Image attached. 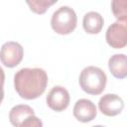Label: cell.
Wrapping results in <instances>:
<instances>
[{"label":"cell","mask_w":127,"mask_h":127,"mask_svg":"<svg viewBox=\"0 0 127 127\" xmlns=\"http://www.w3.org/2000/svg\"><path fill=\"white\" fill-rule=\"evenodd\" d=\"M48 74L43 68H21L14 75V86L17 93L24 99L40 97L46 90Z\"/></svg>","instance_id":"1"},{"label":"cell","mask_w":127,"mask_h":127,"mask_svg":"<svg viewBox=\"0 0 127 127\" xmlns=\"http://www.w3.org/2000/svg\"><path fill=\"white\" fill-rule=\"evenodd\" d=\"M4 98V90H3V85H0V103L2 102Z\"/></svg>","instance_id":"16"},{"label":"cell","mask_w":127,"mask_h":127,"mask_svg":"<svg viewBox=\"0 0 127 127\" xmlns=\"http://www.w3.org/2000/svg\"><path fill=\"white\" fill-rule=\"evenodd\" d=\"M111 9L117 20L127 21V0H112Z\"/></svg>","instance_id":"13"},{"label":"cell","mask_w":127,"mask_h":127,"mask_svg":"<svg viewBox=\"0 0 127 127\" xmlns=\"http://www.w3.org/2000/svg\"><path fill=\"white\" fill-rule=\"evenodd\" d=\"M4 80H5V73H4L3 68L0 66V85L4 84Z\"/></svg>","instance_id":"15"},{"label":"cell","mask_w":127,"mask_h":127,"mask_svg":"<svg viewBox=\"0 0 127 127\" xmlns=\"http://www.w3.org/2000/svg\"><path fill=\"white\" fill-rule=\"evenodd\" d=\"M106 42L114 49H122L127 43V21L117 20L106 31Z\"/></svg>","instance_id":"4"},{"label":"cell","mask_w":127,"mask_h":127,"mask_svg":"<svg viewBox=\"0 0 127 127\" xmlns=\"http://www.w3.org/2000/svg\"><path fill=\"white\" fill-rule=\"evenodd\" d=\"M43 125V123L41 122V120L39 118H37L34 115H30L29 117L26 118V120L22 123V126L21 127H41Z\"/></svg>","instance_id":"14"},{"label":"cell","mask_w":127,"mask_h":127,"mask_svg":"<svg viewBox=\"0 0 127 127\" xmlns=\"http://www.w3.org/2000/svg\"><path fill=\"white\" fill-rule=\"evenodd\" d=\"M99 110L106 116H116L124 108V102L122 98L113 93H107L103 95L98 102Z\"/></svg>","instance_id":"7"},{"label":"cell","mask_w":127,"mask_h":127,"mask_svg":"<svg viewBox=\"0 0 127 127\" xmlns=\"http://www.w3.org/2000/svg\"><path fill=\"white\" fill-rule=\"evenodd\" d=\"M69 100L70 98L68 91L61 85L54 86L47 95L48 106L57 112L64 110L68 106Z\"/></svg>","instance_id":"6"},{"label":"cell","mask_w":127,"mask_h":127,"mask_svg":"<svg viewBox=\"0 0 127 127\" xmlns=\"http://www.w3.org/2000/svg\"><path fill=\"white\" fill-rule=\"evenodd\" d=\"M77 17L73 9L68 6L60 7L52 16L51 26L60 35L70 34L76 27Z\"/></svg>","instance_id":"3"},{"label":"cell","mask_w":127,"mask_h":127,"mask_svg":"<svg viewBox=\"0 0 127 127\" xmlns=\"http://www.w3.org/2000/svg\"><path fill=\"white\" fill-rule=\"evenodd\" d=\"M78 80L83 91L91 95H98L104 90L107 77L101 68L90 65L81 70Z\"/></svg>","instance_id":"2"},{"label":"cell","mask_w":127,"mask_h":127,"mask_svg":"<svg viewBox=\"0 0 127 127\" xmlns=\"http://www.w3.org/2000/svg\"><path fill=\"white\" fill-rule=\"evenodd\" d=\"M24 56L23 47L17 42H7L3 44L0 50V61L7 67H14L18 65Z\"/></svg>","instance_id":"5"},{"label":"cell","mask_w":127,"mask_h":127,"mask_svg":"<svg viewBox=\"0 0 127 127\" xmlns=\"http://www.w3.org/2000/svg\"><path fill=\"white\" fill-rule=\"evenodd\" d=\"M108 67L112 75L122 79L127 75V60L124 54H116L108 61Z\"/></svg>","instance_id":"9"},{"label":"cell","mask_w":127,"mask_h":127,"mask_svg":"<svg viewBox=\"0 0 127 127\" xmlns=\"http://www.w3.org/2000/svg\"><path fill=\"white\" fill-rule=\"evenodd\" d=\"M103 24H104V21L102 16L99 13L94 11L86 13L82 21L83 29L88 34H98L101 31Z\"/></svg>","instance_id":"10"},{"label":"cell","mask_w":127,"mask_h":127,"mask_svg":"<svg viewBox=\"0 0 127 127\" xmlns=\"http://www.w3.org/2000/svg\"><path fill=\"white\" fill-rule=\"evenodd\" d=\"M96 107L89 99H79L73 106V116L80 122H90L96 117Z\"/></svg>","instance_id":"8"},{"label":"cell","mask_w":127,"mask_h":127,"mask_svg":"<svg viewBox=\"0 0 127 127\" xmlns=\"http://www.w3.org/2000/svg\"><path fill=\"white\" fill-rule=\"evenodd\" d=\"M34 114L35 112L32 107L26 104H19V105L12 107L9 113V119L13 126L21 127L22 123L26 120V118Z\"/></svg>","instance_id":"11"},{"label":"cell","mask_w":127,"mask_h":127,"mask_svg":"<svg viewBox=\"0 0 127 127\" xmlns=\"http://www.w3.org/2000/svg\"><path fill=\"white\" fill-rule=\"evenodd\" d=\"M31 11L36 14H44L47 10L54 4L58 2V0H25Z\"/></svg>","instance_id":"12"}]
</instances>
